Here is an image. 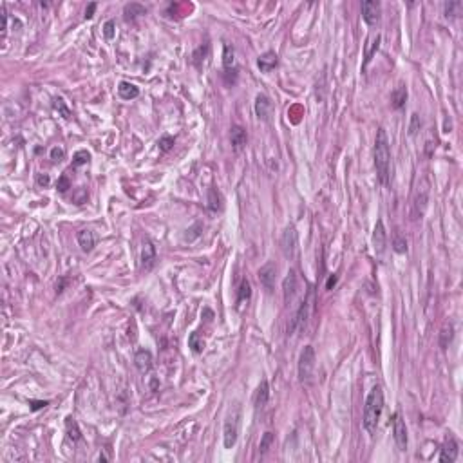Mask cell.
<instances>
[{
  "label": "cell",
  "instance_id": "20",
  "mask_svg": "<svg viewBox=\"0 0 463 463\" xmlns=\"http://www.w3.org/2000/svg\"><path fill=\"white\" fill-rule=\"evenodd\" d=\"M268 398H270L268 382H266V380H262L261 384H259V387H257V391H255V396H253V405H255V409L264 407V405L268 403Z\"/></svg>",
  "mask_w": 463,
  "mask_h": 463
},
{
  "label": "cell",
  "instance_id": "5",
  "mask_svg": "<svg viewBox=\"0 0 463 463\" xmlns=\"http://www.w3.org/2000/svg\"><path fill=\"white\" fill-rule=\"evenodd\" d=\"M427 203H429V181H427V179H422V183L418 185V188H416L414 197H413L414 219L424 217L425 210H427Z\"/></svg>",
  "mask_w": 463,
  "mask_h": 463
},
{
  "label": "cell",
  "instance_id": "40",
  "mask_svg": "<svg viewBox=\"0 0 463 463\" xmlns=\"http://www.w3.org/2000/svg\"><path fill=\"white\" fill-rule=\"evenodd\" d=\"M69 188H71V181H69V178L63 174V176L58 179V183H56V190H58V192H67Z\"/></svg>",
  "mask_w": 463,
  "mask_h": 463
},
{
  "label": "cell",
  "instance_id": "4",
  "mask_svg": "<svg viewBox=\"0 0 463 463\" xmlns=\"http://www.w3.org/2000/svg\"><path fill=\"white\" fill-rule=\"evenodd\" d=\"M315 369V349L313 346H306L299 357V380L302 384H309Z\"/></svg>",
  "mask_w": 463,
  "mask_h": 463
},
{
  "label": "cell",
  "instance_id": "26",
  "mask_svg": "<svg viewBox=\"0 0 463 463\" xmlns=\"http://www.w3.org/2000/svg\"><path fill=\"white\" fill-rule=\"evenodd\" d=\"M452 339H454V326L449 322V324H445V326L441 328V333H440V346H441V349H447V347H449V344L452 342Z\"/></svg>",
  "mask_w": 463,
  "mask_h": 463
},
{
  "label": "cell",
  "instance_id": "2",
  "mask_svg": "<svg viewBox=\"0 0 463 463\" xmlns=\"http://www.w3.org/2000/svg\"><path fill=\"white\" fill-rule=\"evenodd\" d=\"M382 413H384V391L380 385H374L373 389L369 391L368 398H366V407H364V429L368 431L369 434H373L376 431Z\"/></svg>",
  "mask_w": 463,
  "mask_h": 463
},
{
  "label": "cell",
  "instance_id": "11",
  "mask_svg": "<svg viewBox=\"0 0 463 463\" xmlns=\"http://www.w3.org/2000/svg\"><path fill=\"white\" fill-rule=\"evenodd\" d=\"M275 277H277V264L275 262H266L261 270H259V280L264 286L266 291H274L275 288Z\"/></svg>",
  "mask_w": 463,
  "mask_h": 463
},
{
  "label": "cell",
  "instance_id": "28",
  "mask_svg": "<svg viewBox=\"0 0 463 463\" xmlns=\"http://www.w3.org/2000/svg\"><path fill=\"white\" fill-rule=\"evenodd\" d=\"M223 203V199H221V195H219V192L216 188H210L208 190V210L210 212H217V210H221V205Z\"/></svg>",
  "mask_w": 463,
  "mask_h": 463
},
{
  "label": "cell",
  "instance_id": "44",
  "mask_svg": "<svg viewBox=\"0 0 463 463\" xmlns=\"http://www.w3.org/2000/svg\"><path fill=\"white\" fill-rule=\"evenodd\" d=\"M49 181H51V179H49V176H47V174H40L38 178H36V183H38L40 186H47V185H49Z\"/></svg>",
  "mask_w": 463,
  "mask_h": 463
},
{
  "label": "cell",
  "instance_id": "1",
  "mask_svg": "<svg viewBox=\"0 0 463 463\" xmlns=\"http://www.w3.org/2000/svg\"><path fill=\"white\" fill-rule=\"evenodd\" d=\"M374 168H376L378 181L384 186H387L391 179V147L384 128L376 130V140H374Z\"/></svg>",
  "mask_w": 463,
  "mask_h": 463
},
{
  "label": "cell",
  "instance_id": "41",
  "mask_svg": "<svg viewBox=\"0 0 463 463\" xmlns=\"http://www.w3.org/2000/svg\"><path fill=\"white\" fill-rule=\"evenodd\" d=\"M0 17H2V38H6V34H7V11H6V6H4V4L0 6Z\"/></svg>",
  "mask_w": 463,
  "mask_h": 463
},
{
  "label": "cell",
  "instance_id": "37",
  "mask_svg": "<svg viewBox=\"0 0 463 463\" xmlns=\"http://www.w3.org/2000/svg\"><path fill=\"white\" fill-rule=\"evenodd\" d=\"M420 127H422V120H420V116L414 112V114H411V123H409V134L411 136H416L418 134Z\"/></svg>",
  "mask_w": 463,
  "mask_h": 463
},
{
  "label": "cell",
  "instance_id": "12",
  "mask_svg": "<svg viewBox=\"0 0 463 463\" xmlns=\"http://www.w3.org/2000/svg\"><path fill=\"white\" fill-rule=\"evenodd\" d=\"M385 246H387V232H385L384 221L378 219L373 230V248H374V251H376V255L378 257L384 255Z\"/></svg>",
  "mask_w": 463,
  "mask_h": 463
},
{
  "label": "cell",
  "instance_id": "8",
  "mask_svg": "<svg viewBox=\"0 0 463 463\" xmlns=\"http://www.w3.org/2000/svg\"><path fill=\"white\" fill-rule=\"evenodd\" d=\"M311 301H313V291H309L306 299L301 302V306H299V309H297L291 324L288 326V333H290V335L291 333H295L297 329H302L304 326H306L308 315H309V308H311Z\"/></svg>",
  "mask_w": 463,
  "mask_h": 463
},
{
  "label": "cell",
  "instance_id": "30",
  "mask_svg": "<svg viewBox=\"0 0 463 463\" xmlns=\"http://www.w3.org/2000/svg\"><path fill=\"white\" fill-rule=\"evenodd\" d=\"M251 297V288H250V282L246 279H243L241 280V284H239V291H237V302H245V301H248Z\"/></svg>",
  "mask_w": 463,
  "mask_h": 463
},
{
  "label": "cell",
  "instance_id": "47",
  "mask_svg": "<svg viewBox=\"0 0 463 463\" xmlns=\"http://www.w3.org/2000/svg\"><path fill=\"white\" fill-rule=\"evenodd\" d=\"M98 460H100V462H109V456H107L105 452H101L100 456H98Z\"/></svg>",
  "mask_w": 463,
  "mask_h": 463
},
{
  "label": "cell",
  "instance_id": "33",
  "mask_svg": "<svg viewBox=\"0 0 463 463\" xmlns=\"http://www.w3.org/2000/svg\"><path fill=\"white\" fill-rule=\"evenodd\" d=\"M207 56H208V45L207 44L199 45V47L195 49V53H194V63L197 65V67H201V63L207 60Z\"/></svg>",
  "mask_w": 463,
  "mask_h": 463
},
{
  "label": "cell",
  "instance_id": "19",
  "mask_svg": "<svg viewBox=\"0 0 463 463\" xmlns=\"http://www.w3.org/2000/svg\"><path fill=\"white\" fill-rule=\"evenodd\" d=\"M134 364L140 373H143V374L149 373L152 369V353L149 351V349H140V351L136 353Z\"/></svg>",
  "mask_w": 463,
  "mask_h": 463
},
{
  "label": "cell",
  "instance_id": "43",
  "mask_svg": "<svg viewBox=\"0 0 463 463\" xmlns=\"http://www.w3.org/2000/svg\"><path fill=\"white\" fill-rule=\"evenodd\" d=\"M94 11H96V4L94 2H91L89 6H87V9H85V18L89 20V18L94 17Z\"/></svg>",
  "mask_w": 463,
  "mask_h": 463
},
{
  "label": "cell",
  "instance_id": "34",
  "mask_svg": "<svg viewBox=\"0 0 463 463\" xmlns=\"http://www.w3.org/2000/svg\"><path fill=\"white\" fill-rule=\"evenodd\" d=\"M203 232V224L201 223H195L194 226H190L188 230H186V234H185V241H188V243H192V241H195L199 235H201Z\"/></svg>",
  "mask_w": 463,
  "mask_h": 463
},
{
  "label": "cell",
  "instance_id": "46",
  "mask_svg": "<svg viewBox=\"0 0 463 463\" xmlns=\"http://www.w3.org/2000/svg\"><path fill=\"white\" fill-rule=\"evenodd\" d=\"M45 405H49V402H31V409L33 411H38V409L45 407Z\"/></svg>",
  "mask_w": 463,
  "mask_h": 463
},
{
  "label": "cell",
  "instance_id": "17",
  "mask_svg": "<svg viewBox=\"0 0 463 463\" xmlns=\"http://www.w3.org/2000/svg\"><path fill=\"white\" fill-rule=\"evenodd\" d=\"M257 65H259V69H261L262 73H270V71H274V69L279 65V56L275 55L274 51H266V53H262V55L259 56Z\"/></svg>",
  "mask_w": 463,
  "mask_h": 463
},
{
  "label": "cell",
  "instance_id": "39",
  "mask_svg": "<svg viewBox=\"0 0 463 463\" xmlns=\"http://www.w3.org/2000/svg\"><path fill=\"white\" fill-rule=\"evenodd\" d=\"M103 34H105L107 40L114 38V34H116V24H114V20H107L103 24Z\"/></svg>",
  "mask_w": 463,
  "mask_h": 463
},
{
  "label": "cell",
  "instance_id": "3",
  "mask_svg": "<svg viewBox=\"0 0 463 463\" xmlns=\"http://www.w3.org/2000/svg\"><path fill=\"white\" fill-rule=\"evenodd\" d=\"M239 425H241V407L239 405H235V407L228 413V416H226L224 425H223V441H224V447H226V449H232V447L237 443Z\"/></svg>",
  "mask_w": 463,
  "mask_h": 463
},
{
  "label": "cell",
  "instance_id": "13",
  "mask_svg": "<svg viewBox=\"0 0 463 463\" xmlns=\"http://www.w3.org/2000/svg\"><path fill=\"white\" fill-rule=\"evenodd\" d=\"M156 261H157L156 246L152 245V241L147 239L143 243V251H141V268L145 270V272H151L156 266Z\"/></svg>",
  "mask_w": 463,
  "mask_h": 463
},
{
  "label": "cell",
  "instance_id": "42",
  "mask_svg": "<svg viewBox=\"0 0 463 463\" xmlns=\"http://www.w3.org/2000/svg\"><path fill=\"white\" fill-rule=\"evenodd\" d=\"M63 157H65V151L62 147H53L51 149V159L53 161H62Z\"/></svg>",
  "mask_w": 463,
  "mask_h": 463
},
{
  "label": "cell",
  "instance_id": "45",
  "mask_svg": "<svg viewBox=\"0 0 463 463\" xmlns=\"http://www.w3.org/2000/svg\"><path fill=\"white\" fill-rule=\"evenodd\" d=\"M337 280H339V277H337V275H331L328 279V282H326V290H331V288L337 284Z\"/></svg>",
  "mask_w": 463,
  "mask_h": 463
},
{
  "label": "cell",
  "instance_id": "38",
  "mask_svg": "<svg viewBox=\"0 0 463 463\" xmlns=\"http://www.w3.org/2000/svg\"><path fill=\"white\" fill-rule=\"evenodd\" d=\"M174 141H176V140H174L172 136H167V134L161 136V138H159V141H157L159 151H161V152H168L174 147Z\"/></svg>",
  "mask_w": 463,
  "mask_h": 463
},
{
  "label": "cell",
  "instance_id": "31",
  "mask_svg": "<svg viewBox=\"0 0 463 463\" xmlns=\"http://www.w3.org/2000/svg\"><path fill=\"white\" fill-rule=\"evenodd\" d=\"M393 250H395L396 253H405V251H407V241H405V237H403L402 234H398V232L395 234V239H393Z\"/></svg>",
  "mask_w": 463,
  "mask_h": 463
},
{
  "label": "cell",
  "instance_id": "32",
  "mask_svg": "<svg viewBox=\"0 0 463 463\" xmlns=\"http://www.w3.org/2000/svg\"><path fill=\"white\" fill-rule=\"evenodd\" d=\"M272 443H274V434L268 431V432H264L262 438H261V443H259V454H261V456L262 454H266L268 449L272 447Z\"/></svg>",
  "mask_w": 463,
  "mask_h": 463
},
{
  "label": "cell",
  "instance_id": "25",
  "mask_svg": "<svg viewBox=\"0 0 463 463\" xmlns=\"http://www.w3.org/2000/svg\"><path fill=\"white\" fill-rule=\"evenodd\" d=\"M123 13H125V18H127V20H134L136 17L145 15L147 7L141 6V4H136V2H132V4H127V6L123 7Z\"/></svg>",
  "mask_w": 463,
  "mask_h": 463
},
{
  "label": "cell",
  "instance_id": "18",
  "mask_svg": "<svg viewBox=\"0 0 463 463\" xmlns=\"http://www.w3.org/2000/svg\"><path fill=\"white\" fill-rule=\"evenodd\" d=\"M456 458H458V441L454 440L452 436H449L447 441L443 443V449H441L438 460H440V462L452 463V462H456Z\"/></svg>",
  "mask_w": 463,
  "mask_h": 463
},
{
  "label": "cell",
  "instance_id": "35",
  "mask_svg": "<svg viewBox=\"0 0 463 463\" xmlns=\"http://www.w3.org/2000/svg\"><path fill=\"white\" fill-rule=\"evenodd\" d=\"M462 2H447L445 4V17L449 18H454L460 15V11H462Z\"/></svg>",
  "mask_w": 463,
  "mask_h": 463
},
{
  "label": "cell",
  "instance_id": "16",
  "mask_svg": "<svg viewBox=\"0 0 463 463\" xmlns=\"http://www.w3.org/2000/svg\"><path fill=\"white\" fill-rule=\"evenodd\" d=\"M255 114L259 120L262 122H268L270 116H272V101L266 94H257L255 98Z\"/></svg>",
  "mask_w": 463,
  "mask_h": 463
},
{
  "label": "cell",
  "instance_id": "24",
  "mask_svg": "<svg viewBox=\"0 0 463 463\" xmlns=\"http://www.w3.org/2000/svg\"><path fill=\"white\" fill-rule=\"evenodd\" d=\"M405 101H407V87H405V85H400V87H396V89L393 91L391 103H393L395 109H402V107L405 105Z\"/></svg>",
  "mask_w": 463,
  "mask_h": 463
},
{
  "label": "cell",
  "instance_id": "21",
  "mask_svg": "<svg viewBox=\"0 0 463 463\" xmlns=\"http://www.w3.org/2000/svg\"><path fill=\"white\" fill-rule=\"evenodd\" d=\"M380 34H376V36H371V38L368 40V44H366V53H364V65H362V71H366V67L369 65V62L373 60V56L376 55V51H378L380 47Z\"/></svg>",
  "mask_w": 463,
  "mask_h": 463
},
{
  "label": "cell",
  "instance_id": "6",
  "mask_svg": "<svg viewBox=\"0 0 463 463\" xmlns=\"http://www.w3.org/2000/svg\"><path fill=\"white\" fill-rule=\"evenodd\" d=\"M223 67H224V82L234 85L237 82V63H235V51L232 45L224 44L223 47Z\"/></svg>",
  "mask_w": 463,
  "mask_h": 463
},
{
  "label": "cell",
  "instance_id": "9",
  "mask_svg": "<svg viewBox=\"0 0 463 463\" xmlns=\"http://www.w3.org/2000/svg\"><path fill=\"white\" fill-rule=\"evenodd\" d=\"M391 422H393V436H395L398 451H407V429H405V422L402 420V414L395 413Z\"/></svg>",
  "mask_w": 463,
  "mask_h": 463
},
{
  "label": "cell",
  "instance_id": "14",
  "mask_svg": "<svg viewBox=\"0 0 463 463\" xmlns=\"http://www.w3.org/2000/svg\"><path fill=\"white\" fill-rule=\"evenodd\" d=\"M297 288H299V277H297V272L295 270H290L288 275L284 277V280H282V295H284L286 304L295 297Z\"/></svg>",
  "mask_w": 463,
  "mask_h": 463
},
{
  "label": "cell",
  "instance_id": "29",
  "mask_svg": "<svg viewBox=\"0 0 463 463\" xmlns=\"http://www.w3.org/2000/svg\"><path fill=\"white\" fill-rule=\"evenodd\" d=\"M65 431H67V436L73 441H78L80 438H82V431H80L78 424H76V420L71 418V416L65 420Z\"/></svg>",
  "mask_w": 463,
  "mask_h": 463
},
{
  "label": "cell",
  "instance_id": "23",
  "mask_svg": "<svg viewBox=\"0 0 463 463\" xmlns=\"http://www.w3.org/2000/svg\"><path fill=\"white\" fill-rule=\"evenodd\" d=\"M118 94H120V98H123V100H134V98L140 96V89H138L134 84L122 82V84L118 85Z\"/></svg>",
  "mask_w": 463,
  "mask_h": 463
},
{
  "label": "cell",
  "instance_id": "36",
  "mask_svg": "<svg viewBox=\"0 0 463 463\" xmlns=\"http://www.w3.org/2000/svg\"><path fill=\"white\" fill-rule=\"evenodd\" d=\"M91 159V154L87 151H78L76 154H74V159H73V167H80V165H85V163H89Z\"/></svg>",
  "mask_w": 463,
  "mask_h": 463
},
{
  "label": "cell",
  "instance_id": "7",
  "mask_svg": "<svg viewBox=\"0 0 463 463\" xmlns=\"http://www.w3.org/2000/svg\"><path fill=\"white\" fill-rule=\"evenodd\" d=\"M280 248H282V253H284L286 259H295L297 251H299V237H297V230L295 226H286V230L282 232V237H280Z\"/></svg>",
  "mask_w": 463,
  "mask_h": 463
},
{
  "label": "cell",
  "instance_id": "27",
  "mask_svg": "<svg viewBox=\"0 0 463 463\" xmlns=\"http://www.w3.org/2000/svg\"><path fill=\"white\" fill-rule=\"evenodd\" d=\"M188 347L195 353V355L203 353V349H205V340H203L201 335H199L197 331L190 333V337H188Z\"/></svg>",
  "mask_w": 463,
  "mask_h": 463
},
{
  "label": "cell",
  "instance_id": "10",
  "mask_svg": "<svg viewBox=\"0 0 463 463\" xmlns=\"http://www.w3.org/2000/svg\"><path fill=\"white\" fill-rule=\"evenodd\" d=\"M380 13H382L380 2H374V0H366V2H362V18L368 26L373 28V26H376V24L380 22Z\"/></svg>",
  "mask_w": 463,
  "mask_h": 463
},
{
  "label": "cell",
  "instance_id": "15",
  "mask_svg": "<svg viewBox=\"0 0 463 463\" xmlns=\"http://www.w3.org/2000/svg\"><path fill=\"white\" fill-rule=\"evenodd\" d=\"M230 141H232V149H234L235 154H239L243 149L246 147V141H248V134L246 130L241 125H234L230 128Z\"/></svg>",
  "mask_w": 463,
  "mask_h": 463
},
{
  "label": "cell",
  "instance_id": "22",
  "mask_svg": "<svg viewBox=\"0 0 463 463\" xmlns=\"http://www.w3.org/2000/svg\"><path fill=\"white\" fill-rule=\"evenodd\" d=\"M78 245L85 253L93 251V248H94V245H96L94 234H93L91 230H80L78 232Z\"/></svg>",
  "mask_w": 463,
  "mask_h": 463
}]
</instances>
